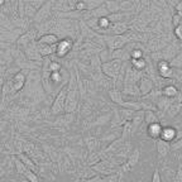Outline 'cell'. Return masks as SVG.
<instances>
[{"label": "cell", "mask_w": 182, "mask_h": 182, "mask_svg": "<svg viewBox=\"0 0 182 182\" xmlns=\"http://www.w3.org/2000/svg\"><path fill=\"white\" fill-rule=\"evenodd\" d=\"M176 137V130L172 128V127H167V128H163L162 130V134H161V139L164 140V142H172Z\"/></svg>", "instance_id": "7a4b0ae2"}, {"label": "cell", "mask_w": 182, "mask_h": 182, "mask_svg": "<svg viewBox=\"0 0 182 182\" xmlns=\"http://www.w3.org/2000/svg\"><path fill=\"white\" fill-rule=\"evenodd\" d=\"M178 9H182V3L179 4V7H178Z\"/></svg>", "instance_id": "52a82bcc"}, {"label": "cell", "mask_w": 182, "mask_h": 182, "mask_svg": "<svg viewBox=\"0 0 182 182\" xmlns=\"http://www.w3.org/2000/svg\"><path fill=\"white\" fill-rule=\"evenodd\" d=\"M164 95H167V96H174L176 95V87H173V86H167L166 88H164Z\"/></svg>", "instance_id": "5b68a950"}, {"label": "cell", "mask_w": 182, "mask_h": 182, "mask_svg": "<svg viewBox=\"0 0 182 182\" xmlns=\"http://www.w3.org/2000/svg\"><path fill=\"white\" fill-rule=\"evenodd\" d=\"M138 157H139L138 150H134V157L132 156V158H130V161H129V164H130V166H134V164H135V161L138 159Z\"/></svg>", "instance_id": "8992f818"}, {"label": "cell", "mask_w": 182, "mask_h": 182, "mask_svg": "<svg viewBox=\"0 0 182 182\" xmlns=\"http://www.w3.org/2000/svg\"><path fill=\"white\" fill-rule=\"evenodd\" d=\"M19 158H20V161H22V162H23V163H24L29 169H32L33 172H37V167L34 166V163H33L32 161H30L27 156H24V154H19Z\"/></svg>", "instance_id": "277c9868"}, {"label": "cell", "mask_w": 182, "mask_h": 182, "mask_svg": "<svg viewBox=\"0 0 182 182\" xmlns=\"http://www.w3.org/2000/svg\"><path fill=\"white\" fill-rule=\"evenodd\" d=\"M162 130H163V128L161 127V124L158 123V121H157V123H152V124L148 125V134H149L152 138H154V139L161 138Z\"/></svg>", "instance_id": "6da1fadb"}, {"label": "cell", "mask_w": 182, "mask_h": 182, "mask_svg": "<svg viewBox=\"0 0 182 182\" xmlns=\"http://www.w3.org/2000/svg\"><path fill=\"white\" fill-rule=\"evenodd\" d=\"M157 149H158L159 157H164V156L168 154V152H169V143L161 139V140H158V143H157Z\"/></svg>", "instance_id": "3957f363"}]
</instances>
